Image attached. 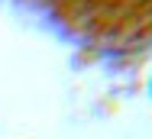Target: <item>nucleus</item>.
I'll return each instance as SVG.
<instances>
[]
</instances>
